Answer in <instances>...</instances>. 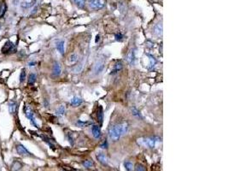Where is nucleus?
<instances>
[{"label":"nucleus","instance_id":"f257e3e1","mask_svg":"<svg viewBox=\"0 0 228 171\" xmlns=\"http://www.w3.org/2000/svg\"><path fill=\"white\" fill-rule=\"evenodd\" d=\"M127 131H128V124L127 122H121L109 128V136L113 141H117L122 135L126 134Z\"/></svg>","mask_w":228,"mask_h":171},{"label":"nucleus","instance_id":"f03ea898","mask_svg":"<svg viewBox=\"0 0 228 171\" xmlns=\"http://www.w3.org/2000/svg\"><path fill=\"white\" fill-rule=\"evenodd\" d=\"M139 143L141 145L147 146L149 148H155L156 145L161 142V139L156 136H151V137H145V138H141L139 140Z\"/></svg>","mask_w":228,"mask_h":171},{"label":"nucleus","instance_id":"7ed1b4c3","mask_svg":"<svg viewBox=\"0 0 228 171\" xmlns=\"http://www.w3.org/2000/svg\"><path fill=\"white\" fill-rule=\"evenodd\" d=\"M106 3V0H89V6L92 10H101Z\"/></svg>","mask_w":228,"mask_h":171},{"label":"nucleus","instance_id":"20e7f679","mask_svg":"<svg viewBox=\"0 0 228 171\" xmlns=\"http://www.w3.org/2000/svg\"><path fill=\"white\" fill-rule=\"evenodd\" d=\"M1 52H2V53H3V54L15 53L16 52V47H15V45L13 44L12 42L7 41V42L3 45V46L2 47Z\"/></svg>","mask_w":228,"mask_h":171},{"label":"nucleus","instance_id":"39448f33","mask_svg":"<svg viewBox=\"0 0 228 171\" xmlns=\"http://www.w3.org/2000/svg\"><path fill=\"white\" fill-rule=\"evenodd\" d=\"M24 113H25L26 117L30 120L31 123H32L34 127L38 128V125H37V123H36L35 118H34V117H33V113L32 110H31L28 106H25V107H24Z\"/></svg>","mask_w":228,"mask_h":171},{"label":"nucleus","instance_id":"423d86ee","mask_svg":"<svg viewBox=\"0 0 228 171\" xmlns=\"http://www.w3.org/2000/svg\"><path fill=\"white\" fill-rule=\"evenodd\" d=\"M15 149H16V151H17V153L19 154V155H21V156H26V157H27V156H31V153L27 151V149L24 147L22 145H16V147H15Z\"/></svg>","mask_w":228,"mask_h":171},{"label":"nucleus","instance_id":"0eeeda50","mask_svg":"<svg viewBox=\"0 0 228 171\" xmlns=\"http://www.w3.org/2000/svg\"><path fill=\"white\" fill-rule=\"evenodd\" d=\"M126 61L130 64L132 65L135 62V53L133 52V50H130L127 54L126 55Z\"/></svg>","mask_w":228,"mask_h":171},{"label":"nucleus","instance_id":"6e6552de","mask_svg":"<svg viewBox=\"0 0 228 171\" xmlns=\"http://www.w3.org/2000/svg\"><path fill=\"white\" fill-rule=\"evenodd\" d=\"M104 68V62L102 60H99L95 64V67H94V71L96 73V75H98L100 74L102 71L103 70Z\"/></svg>","mask_w":228,"mask_h":171},{"label":"nucleus","instance_id":"1a4fd4ad","mask_svg":"<svg viewBox=\"0 0 228 171\" xmlns=\"http://www.w3.org/2000/svg\"><path fill=\"white\" fill-rule=\"evenodd\" d=\"M62 72V68L59 63L55 62L54 65H53V70H52V75L54 76H59L61 75Z\"/></svg>","mask_w":228,"mask_h":171},{"label":"nucleus","instance_id":"9d476101","mask_svg":"<svg viewBox=\"0 0 228 171\" xmlns=\"http://www.w3.org/2000/svg\"><path fill=\"white\" fill-rule=\"evenodd\" d=\"M91 131H92V135L95 139H99L101 137V128H100L99 126L93 125Z\"/></svg>","mask_w":228,"mask_h":171},{"label":"nucleus","instance_id":"9b49d317","mask_svg":"<svg viewBox=\"0 0 228 171\" xmlns=\"http://www.w3.org/2000/svg\"><path fill=\"white\" fill-rule=\"evenodd\" d=\"M154 34L156 36H162V24L159 23L154 27Z\"/></svg>","mask_w":228,"mask_h":171},{"label":"nucleus","instance_id":"f8f14e48","mask_svg":"<svg viewBox=\"0 0 228 171\" xmlns=\"http://www.w3.org/2000/svg\"><path fill=\"white\" fill-rule=\"evenodd\" d=\"M97 158H98V160L102 164H103V165H106L107 164V157H106V155L105 154H103V153H99V154H98L97 155Z\"/></svg>","mask_w":228,"mask_h":171},{"label":"nucleus","instance_id":"ddd939ff","mask_svg":"<svg viewBox=\"0 0 228 171\" xmlns=\"http://www.w3.org/2000/svg\"><path fill=\"white\" fill-rule=\"evenodd\" d=\"M98 120L101 124L103 121V110L101 105H99L98 108Z\"/></svg>","mask_w":228,"mask_h":171},{"label":"nucleus","instance_id":"4468645a","mask_svg":"<svg viewBox=\"0 0 228 171\" xmlns=\"http://www.w3.org/2000/svg\"><path fill=\"white\" fill-rule=\"evenodd\" d=\"M131 112H132V114L134 116V117H138V118H141L143 119V117H142V115H141V113H140V111L136 108V107H132L131 108Z\"/></svg>","mask_w":228,"mask_h":171},{"label":"nucleus","instance_id":"2eb2a0df","mask_svg":"<svg viewBox=\"0 0 228 171\" xmlns=\"http://www.w3.org/2000/svg\"><path fill=\"white\" fill-rule=\"evenodd\" d=\"M17 110V104L15 102H10L9 105V110L10 114H15Z\"/></svg>","mask_w":228,"mask_h":171},{"label":"nucleus","instance_id":"dca6fc26","mask_svg":"<svg viewBox=\"0 0 228 171\" xmlns=\"http://www.w3.org/2000/svg\"><path fill=\"white\" fill-rule=\"evenodd\" d=\"M56 49L59 52L61 53L62 55L64 54V41L63 40H61L59 41L57 44H56Z\"/></svg>","mask_w":228,"mask_h":171},{"label":"nucleus","instance_id":"f3484780","mask_svg":"<svg viewBox=\"0 0 228 171\" xmlns=\"http://www.w3.org/2000/svg\"><path fill=\"white\" fill-rule=\"evenodd\" d=\"M82 103V99L79 97H74L71 100V105L74 106H79Z\"/></svg>","mask_w":228,"mask_h":171},{"label":"nucleus","instance_id":"a211bd4d","mask_svg":"<svg viewBox=\"0 0 228 171\" xmlns=\"http://www.w3.org/2000/svg\"><path fill=\"white\" fill-rule=\"evenodd\" d=\"M122 67H123V66H122V64H121V62H118L117 64H114V68H113V70L111 71V73H110V74L112 75V74H115V73L119 72V71H120V70L122 68Z\"/></svg>","mask_w":228,"mask_h":171},{"label":"nucleus","instance_id":"6ab92c4d","mask_svg":"<svg viewBox=\"0 0 228 171\" xmlns=\"http://www.w3.org/2000/svg\"><path fill=\"white\" fill-rule=\"evenodd\" d=\"M65 112H66V109H65V106L64 105L59 106V108L56 110V114L57 116H60V117L64 116Z\"/></svg>","mask_w":228,"mask_h":171},{"label":"nucleus","instance_id":"aec40b11","mask_svg":"<svg viewBox=\"0 0 228 171\" xmlns=\"http://www.w3.org/2000/svg\"><path fill=\"white\" fill-rule=\"evenodd\" d=\"M6 10H7V5L5 4L4 2H3L1 3V5H0V17L3 16V15L5 14Z\"/></svg>","mask_w":228,"mask_h":171},{"label":"nucleus","instance_id":"412c9836","mask_svg":"<svg viewBox=\"0 0 228 171\" xmlns=\"http://www.w3.org/2000/svg\"><path fill=\"white\" fill-rule=\"evenodd\" d=\"M35 81H36V75H34V74H30L29 76H28V80H27L28 85H33V84H34Z\"/></svg>","mask_w":228,"mask_h":171},{"label":"nucleus","instance_id":"4be33fe9","mask_svg":"<svg viewBox=\"0 0 228 171\" xmlns=\"http://www.w3.org/2000/svg\"><path fill=\"white\" fill-rule=\"evenodd\" d=\"M149 57H150V68H153L156 64V60L151 55H149Z\"/></svg>","mask_w":228,"mask_h":171},{"label":"nucleus","instance_id":"5701e85b","mask_svg":"<svg viewBox=\"0 0 228 171\" xmlns=\"http://www.w3.org/2000/svg\"><path fill=\"white\" fill-rule=\"evenodd\" d=\"M83 166L85 168H91L94 166V163L91 160H86L85 162H83Z\"/></svg>","mask_w":228,"mask_h":171},{"label":"nucleus","instance_id":"b1692460","mask_svg":"<svg viewBox=\"0 0 228 171\" xmlns=\"http://www.w3.org/2000/svg\"><path fill=\"white\" fill-rule=\"evenodd\" d=\"M78 61V55L76 53H73L71 54V56L69 57V62L71 64H75Z\"/></svg>","mask_w":228,"mask_h":171},{"label":"nucleus","instance_id":"393cba45","mask_svg":"<svg viewBox=\"0 0 228 171\" xmlns=\"http://www.w3.org/2000/svg\"><path fill=\"white\" fill-rule=\"evenodd\" d=\"M35 1L36 0H32V1H29V2H24V3H22V6L24 7V8H29V7H31V6H33L34 4Z\"/></svg>","mask_w":228,"mask_h":171},{"label":"nucleus","instance_id":"a878e982","mask_svg":"<svg viewBox=\"0 0 228 171\" xmlns=\"http://www.w3.org/2000/svg\"><path fill=\"white\" fill-rule=\"evenodd\" d=\"M75 4L79 7V8H83L85 6V3H86V0H74Z\"/></svg>","mask_w":228,"mask_h":171},{"label":"nucleus","instance_id":"bb28decb","mask_svg":"<svg viewBox=\"0 0 228 171\" xmlns=\"http://www.w3.org/2000/svg\"><path fill=\"white\" fill-rule=\"evenodd\" d=\"M22 168V164L19 163V162H15L14 163H13V170L14 171H17L19 170L20 169Z\"/></svg>","mask_w":228,"mask_h":171},{"label":"nucleus","instance_id":"cd10ccee","mask_svg":"<svg viewBox=\"0 0 228 171\" xmlns=\"http://www.w3.org/2000/svg\"><path fill=\"white\" fill-rule=\"evenodd\" d=\"M124 165H125V168H126V170H127V171H132V169H133V165H132V163H130V162H126V163H124Z\"/></svg>","mask_w":228,"mask_h":171},{"label":"nucleus","instance_id":"c85d7f7f","mask_svg":"<svg viewBox=\"0 0 228 171\" xmlns=\"http://www.w3.org/2000/svg\"><path fill=\"white\" fill-rule=\"evenodd\" d=\"M78 126H79V127H86V126H88L90 124H91V122H88V121H77V123H76Z\"/></svg>","mask_w":228,"mask_h":171},{"label":"nucleus","instance_id":"c756f323","mask_svg":"<svg viewBox=\"0 0 228 171\" xmlns=\"http://www.w3.org/2000/svg\"><path fill=\"white\" fill-rule=\"evenodd\" d=\"M26 79V72H25V69H22V72H21V74H20V82L21 83H22Z\"/></svg>","mask_w":228,"mask_h":171},{"label":"nucleus","instance_id":"7c9ffc66","mask_svg":"<svg viewBox=\"0 0 228 171\" xmlns=\"http://www.w3.org/2000/svg\"><path fill=\"white\" fill-rule=\"evenodd\" d=\"M135 171H145V168L142 164H137L135 167Z\"/></svg>","mask_w":228,"mask_h":171},{"label":"nucleus","instance_id":"2f4dec72","mask_svg":"<svg viewBox=\"0 0 228 171\" xmlns=\"http://www.w3.org/2000/svg\"><path fill=\"white\" fill-rule=\"evenodd\" d=\"M123 39V35L121 34H115V40H118V41H121Z\"/></svg>","mask_w":228,"mask_h":171},{"label":"nucleus","instance_id":"473e14b6","mask_svg":"<svg viewBox=\"0 0 228 171\" xmlns=\"http://www.w3.org/2000/svg\"><path fill=\"white\" fill-rule=\"evenodd\" d=\"M100 147L102 148V149H106V148H108V141H107V140H104V141L101 144Z\"/></svg>","mask_w":228,"mask_h":171},{"label":"nucleus","instance_id":"72a5a7b5","mask_svg":"<svg viewBox=\"0 0 228 171\" xmlns=\"http://www.w3.org/2000/svg\"><path fill=\"white\" fill-rule=\"evenodd\" d=\"M68 140H69V142H70L71 144H73V140H72V138L70 137V134H68Z\"/></svg>","mask_w":228,"mask_h":171},{"label":"nucleus","instance_id":"f704fd0d","mask_svg":"<svg viewBox=\"0 0 228 171\" xmlns=\"http://www.w3.org/2000/svg\"><path fill=\"white\" fill-rule=\"evenodd\" d=\"M36 64V63H34V62H33V63H29V66H34Z\"/></svg>","mask_w":228,"mask_h":171}]
</instances>
